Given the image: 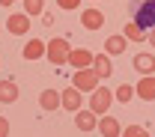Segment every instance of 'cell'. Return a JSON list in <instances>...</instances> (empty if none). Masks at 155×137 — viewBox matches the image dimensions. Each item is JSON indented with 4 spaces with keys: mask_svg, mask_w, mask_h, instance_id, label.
<instances>
[{
    "mask_svg": "<svg viewBox=\"0 0 155 137\" xmlns=\"http://www.w3.org/2000/svg\"><path fill=\"white\" fill-rule=\"evenodd\" d=\"M131 15H134V24L143 30V33H149L155 27V0H131Z\"/></svg>",
    "mask_w": 155,
    "mask_h": 137,
    "instance_id": "obj_1",
    "label": "cell"
},
{
    "mask_svg": "<svg viewBox=\"0 0 155 137\" xmlns=\"http://www.w3.org/2000/svg\"><path fill=\"white\" fill-rule=\"evenodd\" d=\"M69 51H72V45H69L66 39H51V42H45V57H48L51 66H66Z\"/></svg>",
    "mask_w": 155,
    "mask_h": 137,
    "instance_id": "obj_2",
    "label": "cell"
},
{
    "mask_svg": "<svg viewBox=\"0 0 155 137\" xmlns=\"http://www.w3.org/2000/svg\"><path fill=\"white\" fill-rule=\"evenodd\" d=\"M72 86H75L78 93H93V90L101 86V80H98V75L93 72V66H90V69H78L75 75H72Z\"/></svg>",
    "mask_w": 155,
    "mask_h": 137,
    "instance_id": "obj_3",
    "label": "cell"
},
{
    "mask_svg": "<svg viewBox=\"0 0 155 137\" xmlns=\"http://www.w3.org/2000/svg\"><path fill=\"white\" fill-rule=\"evenodd\" d=\"M110 104H114V93H110V90L98 86V90L90 93V110H93L96 116H104V113L110 110Z\"/></svg>",
    "mask_w": 155,
    "mask_h": 137,
    "instance_id": "obj_4",
    "label": "cell"
},
{
    "mask_svg": "<svg viewBox=\"0 0 155 137\" xmlns=\"http://www.w3.org/2000/svg\"><path fill=\"white\" fill-rule=\"evenodd\" d=\"M60 107L69 110V113H78V110L84 107V93H78L75 86L63 90V93H60Z\"/></svg>",
    "mask_w": 155,
    "mask_h": 137,
    "instance_id": "obj_5",
    "label": "cell"
},
{
    "mask_svg": "<svg viewBox=\"0 0 155 137\" xmlns=\"http://www.w3.org/2000/svg\"><path fill=\"white\" fill-rule=\"evenodd\" d=\"M66 66H75V72L78 69H90V66H93V51H87V48H72Z\"/></svg>",
    "mask_w": 155,
    "mask_h": 137,
    "instance_id": "obj_6",
    "label": "cell"
},
{
    "mask_svg": "<svg viewBox=\"0 0 155 137\" xmlns=\"http://www.w3.org/2000/svg\"><path fill=\"white\" fill-rule=\"evenodd\" d=\"M30 24H33V18H27L24 12H18V15L6 18V30H9L12 36H27V33H30Z\"/></svg>",
    "mask_w": 155,
    "mask_h": 137,
    "instance_id": "obj_7",
    "label": "cell"
},
{
    "mask_svg": "<svg viewBox=\"0 0 155 137\" xmlns=\"http://www.w3.org/2000/svg\"><path fill=\"white\" fill-rule=\"evenodd\" d=\"M96 131H98L101 137H119V134H122V125H119L114 116H107V113H104V116H98Z\"/></svg>",
    "mask_w": 155,
    "mask_h": 137,
    "instance_id": "obj_8",
    "label": "cell"
},
{
    "mask_svg": "<svg viewBox=\"0 0 155 137\" xmlns=\"http://www.w3.org/2000/svg\"><path fill=\"white\" fill-rule=\"evenodd\" d=\"M134 96H137V98H143V101H155V75H146V78L137 80Z\"/></svg>",
    "mask_w": 155,
    "mask_h": 137,
    "instance_id": "obj_9",
    "label": "cell"
},
{
    "mask_svg": "<svg viewBox=\"0 0 155 137\" xmlns=\"http://www.w3.org/2000/svg\"><path fill=\"white\" fill-rule=\"evenodd\" d=\"M93 72L98 75V80H107L110 75H114L110 57H107V54H93Z\"/></svg>",
    "mask_w": 155,
    "mask_h": 137,
    "instance_id": "obj_10",
    "label": "cell"
},
{
    "mask_svg": "<svg viewBox=\"0 0 155 137\" xmlns=\"http://www.w3.org/2000/svg\"><path fill=\"white\" fill-rule=\"evenodd\" d=\"M39 107L42 110H60V90H42L39 93Z\"/></svg>",
    "mask_w": 155,
    "mask_h": 137,
    "instance_id": "obj_11",
    "label": "cell"
},
{
    "mask_svg": "<svg viewBox=\"0 0 155 137\" xmlns=\"http://www.w3.org/2000/svg\"><path fill=\"white\" fill-rule=\"evenodd\" d=\"M75 125L81 128V131H96V125H98V116L93 113V110H78L75 113Z\"/></svg>",
    "mask_w": 155,
    "mask_h": 137,
    "instance_id": "obj_12",
    "label": "cell"
},
{
    "mask_svg": "<svg viewBox=\"0 0 155 137\" xmlns=\"http://www.w3.org/2000/svg\"><path fill=\"white\" fill-rule=\"evenodd\" d=\"M125 48H128V39L119 33V36H110V39L104 42V54L107 57H119V54H125Z\"/></svg>",
    "mask_w": 155,
    "mask_h": 137,
    "instance_id": "obj_13",
    "label": "cell"
},
{
    "mask_svg": "<svg viewBox=\"0 0 155 137\" xmlns=\"http://www.w3.org/2000/svg\"><path fill=\"white\" fill-rule=\"evenodd\" d=\"M131 63H134V69L143 75V78H146V75H155V57L152 54H134Z\"/></svg>",
    "mask_w": 155,
    "mask_h": 137,
    "instance_id": "obj_14",
    "label": "cell"
},
{
    "mask_svg": "<svg viewBox=\"0 0 155 137\" xmlns=\"http://www.w3.org/2000/svg\"><path fill=\"white\" fill-rule=\"evenodd\" d=\"M81 24H84L87 30H101V24H104V15H101L98 9H84V15H81Z\"/></svg>",
    "mask_w": 155,
    "mask_h": 137,
    "instance_id": "obj_15",
    "label": "cell"
},
{
    "mask_svg": "<svg viewBox=\"0 0 155 137\" xmlns=\"http://www.w3.org/2000/svg\"><path fill=\"white\" fill-rule=\"evenodd\" d=\"M18 98V83L15 80H0V101L3 104H12Z\"/></svg>",
    "mask_w": 155,
    "mask_h": 137,
    "instance_id": "obj_16",
    "label": "cell"
},
{
    "mask_svg": "<svg viewBox=\"0 0 155 137\" xmlns=\"http://www.w3.org/2000/svg\"><path fill=\"white\" fill-rule=\"evenodd\" d=\"M24 60H39V57H45V42H39V39H30L27 45H24Z\"/></svg>",
    "mask_w": 155,
    "mask_h": 137,
    "instance_id": "obj_17",
    "label": "cell"
},
{
    "mask_svg": "<svg viewBox=\"0 0 155 137\" xmlns=\"http://www.w3.org/2000/svg\"><path fill=\"white\" fill-rule=\"evenodd\" d=\"M122 36H125L128 42H146V33H143V30L137 27L134 21H128V24L122 27Z\"/></svg>",
    "mask_w": 155,
    "mask_h": 137,
    "instance_id": "obj_18",
    "label": "cell"
},
{
    "mask_svg": "<svg viewBox=\"0 0 155 137\" xmlns=\"http://www.w3.org/2000/svg\"><path fill=\"white\" fill-rule=\"evenodd\" d=\"M42 9H45V0H24V15H27V18L42 15Z\"/></svg>",
    "mask_w": 155,
    "mask_h": 137,
    "instance_id": "obj_19",
    "label": "cell"
},
{
    "mask_svg": "<svg viewBox=\"0 0 155 137\" xmlns=\"http://www.w3.org/2000/svg\"><path fill=\"white\" fill-rule=\"evenodd\" d=\"M131 96H134V86H131V83H122L114 93V101H131Z\"/></svg>",
    "mask_w": 155,
    "mask_h": 137,
    "instance_id": "obj_20",
    "label": "cell"
},
{
    "mask_svg": "<svg viewBox=\"0 0 155 137\" xmlns=\"http://www.w3.org/2000/svg\"><path fill=\"white\" fill-rule=\"evenodd\" d=\"M119 137H149V131H146L143 125H128V128H122Z\"/></svg>",
    "mask_w": 155,
    "mask_h": 137,
    "instance_id": "obj_21",
    "label": "cell"
},
{
    "mask_svg": "<svg viewBox=\"0 0 155 137\" xmlns=\"http://www.w3.org/2000/svg\"><path fill=\"white\" fill-rule=\"evenodd\" d=\"M60 9H66V12H75L78 6H81V0H57Z\"/></svg>",
    "mask_w": 155,
    "mask_h": 137,
    "instance_id": "obj_22",
    "label": "cell"
},
{
    "mask_svg": "<svg viewBox=\"0 0 155 137\" xmlns=\"http://www.w3.org/2000/svg\"><path fill=\"white\" fill-rule=\"evenodd\" d=\"M0 137H9V122L0 116Z\"/></svg>",
    "mask_w": 155,
    "mask_h": 137,
    "instance_id": "obj_23",
    "label": "cell"
},
{
    "mask_svg": "<svg viewBox=\"0 0 155 137\" xmlns=\"http://www.w3.org/2000/svg\"><path fill=\"white\" fill-rule=\"evenodd\" d=\"M146 42H149V45H155V27L149 30V33H146Z\"/></svg>",
    "mask_w": 155,
    "mask_h": 137,
    "instance_id": "obj_24",
    "label": "cell"
},
{
    "mask_svg": "<svg viewBox=\"0 0 155 137\" xmlns=\"http://www.w3.org/2000/svg\"><path fill=\"white\" fill-rule=\"evenodd\" d=\"M12 3H15V0H0V6H12Z\"/></svg>",
    "mask_w": 155,
    "mask_h": 137,
    "instance_id": "obj_25",
    "label": "cell"
},
{
    "mask_svg": "<svg viewBox=\"0 0 155 137\" xmlns=\"http://www.w3.org/2000/svg\"><path fill=\"white\" fill-rule=\"evenodd\" d=\"M0 30H3V27H0Z\"/></svg>",
    "mask_w": 155,
    "mask_h": 137,
    "instance_id": "obj_26",
    "label": "cell"
}]
</instances>
